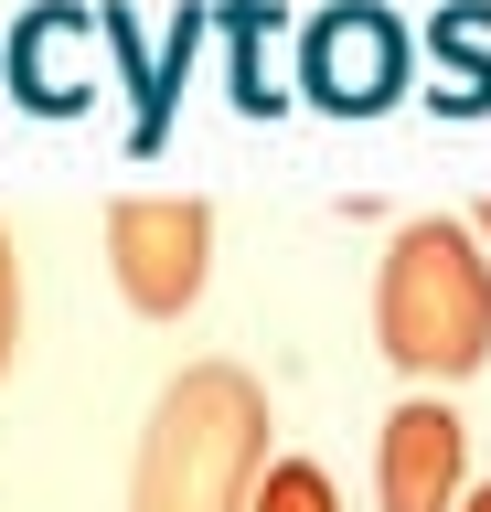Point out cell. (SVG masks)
<instances>
[{
	"label": "cell",
	"instance_id": "7a4b0ae2",
	"mask_svg": "<svg viewBox=\"0 0 491 512\" xmlns=\"http://www.w3.org/2000/svg\"><path fill=\"white\" fill-rule=\"evenodd\" d=\"M374 342L417 384H459L491 352V267L459 224H406L374 278Z\"/></svg>",
	"mask_w": 491,
	"mask_h": 512
},
{
	"label": "cell",
	"instance_id": "5b68a950",
	"mask_svg": "<svg viewBox=\"0 0 491 512\" xmlns=\"http://www.w3.org/2000/svg\"><path fill=\"white\" fill-rule=\"evenodd\" d=\"M246 512H342V491H331V470H310V459H267Z\"/></svg>",
	"mask_w": 491,
	"mask_h": 512
},
{
	"label": "cell",
	"instance_id": "277c9868",
	"mask_svg": "<svg viewBox=\"0 0 491 512\" xmlns=\"http://www.w3.org/2000/svg\"><path fill=\"white\" fill-rule=\"evenodd\" d=\"M459 459H470L459 416L438 406V395H406V406L385 416V438H374V491H385V512H459Z\"/></svg>",
	"mask_w": 491,
	"mask_h": 512
},
{
	"label": "cell",
	"instance_id": "8992f818",
	"mask_svg": "<svg viewBox=\"0 0 491 512\" xmlns=\"http://www.w3.org/2000/svg\"><path fill=\"white\" fill-rule=\"evenodd\" d=\"M22 363V256H11V224H0V384Z\"/></svg>",
	"mask_w": 491,
	"mask_h": 512
},
{
	"label": "cell",
	"instance_id": "3957f363",
	"mask_svg": "<svg viewBox=\"0 0 491 512\" xmlns=\"http://www.w3.org/2000/svg\"><path fill=\"white\" fill-rule=\"evenodd\" d=\"M107 267L129 288V310L182 320L203 299V267H214V214H203L193 192H129L107 214Z\"/></svg>",
	"mask_w": 491,
	"mask_h": 512
},
{
	"label": "cell",
	"instance_id": "52a82bcc",
	"mask_svg": "<svg viewBox=\"0 0 491 512\" xmlns=\"http://www.w3.org/2000/svg\"><path fill=\"white\" fill-rule=\"evenodd\" d=\"M459 512H491V491H459Z\"/></svg>",
	"mask_w": 491,
	"mask_h": 512
},
{
	"label": "cell",
	"instance_id": "6da1fadb",
	"mask_svg": "<svg viewBox=\"0 0 491 512\" xmlns=\"http://www.w3.org/2000/svg\"><path fill=\"white\" fill-rule=\"evenodd\" d=\"M267 470V395L246 363H193L161 384L139 427V480L129 512H246Z\"/></svg>",
	"mask_w": 491,
	"mask_h": 512
}]
</instances>
